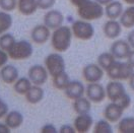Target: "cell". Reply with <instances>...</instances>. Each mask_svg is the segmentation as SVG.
I'll list each match as a JSON object with an SVG mask.
<instances>
[{
    "instance_id": "1",
    "label": "cell",
    "mask_w": 134,
    "mask_h": 133,
    "mask_svg": "<svg viewBox=\"0 0 134 133\" xmlns=\"http://www.w3.org/2000/svg\"><path fill=\"white\" fill-rule=\"evenodd\" d=\"M72 36L73 34L71 27L68 25H61L60 27L54 30L51 35V44L53 49L59 53L66 52L71 46Z\"/></svg>"
},
{
    "instance_id": "2",
    "label": "cell",
    "mask_w": 134,
    "mask_h": 133,
    "mask_svg": "<svg viewBox=\"0 0 134 133\" xmlns=\"http://www.w3.org/2000/svg\"><path fill=\"white\" fill-rule=\"evenodd\" d=\"M77 13L81 19L92 21L100 19L105 14V8L96 0H90L82 6L77 8Z\"/></svg>"
},
{
    "instance_id": "3",
    "label": "cell",
    "mask_w": 134,
    "mask_h": 133,
    "mask_svg": "<svg viewBox=\"0 0 134 133\" xmlns=\"http://www.w3.org/2000/svg\"><path fill=\"white\" fill-rule=\"evenodd\" d=\"M106 72L112 80H127L134 72V68L127 61L120 62L116 60Z\"/></svg>"
},
{
    "instance_id": "4",
    "label": "cell",
    "mask_w": 134,
    "mask_h": 133,
    "mask_svg": "<svg viewBox=\"0 0 134 133\" xmlns=\"http://www.w3.org/2000/svg\"><path fill=\"white\" fill-rule=\"evenodd\" d=\"M44 62H45V67L47 68L49 74L52 77L57 76L65 71V68H66L65 60L61 54H59V52L49 54L45 58Z\"/></svg>"
},
{
    "instance_id": "5",
    "label": "cell",
    "mask_w": 134,
    "mask_h": 133,
    "mask_svg": "<svg viewBox=\"0 0 134 133\" xmlns=\"http://www.w3.org/2000/svg\"><path fill=\"white\" fill-rule=\"evenodd\" d=\"M9 58L13 60H26L29 59L34 53V49L32 44L29 41H16L12 48L7 52Z\"/></svg>"
},
{
    "instance_id": "6",
    "label": "cell",
    "mask_w": 134,
    "mask_h": 133,
    "mask_svg": "<svg viewBox=\"0 0 134 133\" xmlns=\"http://www.w3.org/2000/svg\"><path fill=\"white\" fill-rule=\"evenodd\" d=\"M71 31L73 36L81 41H88L94 36V29L92 24L81 18L72 24Z\"/></svg>"
},
{
    "instance_id": "7",
    "label": "cell",
    "mask_w": 134,
    "mask_h": 133,
    "mask_svg": "<svg viewBox=\"0 0 134 133\" xmlns=\"http://www.w3.org/2000/svg\"><path fill=\"white\" fill-rule=\"evenodd\" d=\"M106 93L108 100L117 104L127 95L125 86L120 80H111L106 86Z\"/></svg>"
},
{
    "instance_id": "8",
    "label": "cell",
    "mask_w": 134,
    "mask_h": 133,
    "mask_svg": "<svg viewBox=\"0 0 134 133\" xmlns=\"http://www.w3.org/2000/svg\"><path fill=\"white\" fill-rule=\"evenodd\" d=\"M85 95L86 98L92 103L99 104L106 99L107 93L106 88L100 82H91L85 87Z\"/></svg>"
},
{
    "instance_id": "9",
    "label": "cell",
    "mask_w": 134,
    "mask_h": 133,
    "mask_svg": "<svg viewBox=\"0 0 134 133\" xmlns=\"http://www.w3.org/2000/svg\"><path fill=\"white\" fill-rule=\"evenodd\" d=\"M29 78L30 80L32 81L33 84L35 85H41L47 82L48 80V76H49V72L47 70V68L42 65H39V64H36L33 65L29 69Z\"/></svg>"
},
{
    "instance_id": "10",
    "label": "cell",
    "mask_w": 134,
    "mask_h": 133,
    "mask_svg": "<svg viewBox=\"0 0 134 133\" xmlns=\"http://www.w3.org/2000/svg\"><path fill=\"white\" fill-rule=\"evenodd\" d=\"M104 69L97 63V64H87L82 69V76L84 80L88 83L100 82L104 76Z\"/></svg>"
},
{
    "instance_id": "11",
    "label": "cell",
    "mask_w": 134,
    "mask_h": 133,
    "mask_svg": "<svg viewBox=\"0 0 134 133\" xmlns=\"http://www.w3.org/2000/svg\"><path fill=\"white\" fill-rule=\"evenodd\" d=\"M63 23H64V15L61 11L57 9H50L44 15V24L53 31L63 25Z\"/></svg>"
},
{
    "instance_id": "12",
    "label": "cell",
    "mask_w": 134,
    "mask_h": 133,
    "mask_svg": "<svg viewBox=\"0 0 134 133\" xmlns=\"http://www.w3.org/2000/svg\"><path fill=\"white\" fill-rule=\"evenodd\" d=\"M131 46L129 45L128 41L124 40H117L115 41L110 48V52L113 54V56L118 60L126 59L128 57L129 53L131 52Z\"/></svg>"
},
{
    "instance_id": "13",
    "label": "cell",
    "mask_w": 134,
    "mask_h": 133,
    "mask_svg": "<svg viewBox=\"0 0 134 133\" xmlns=\"http://www.w3.org/2000/svg\"><path fill=\"white\" fill-rule=\"evenodd\" d=\"M51 29H49L45 25H38L34 26L32 32H31V38L32 41L36 44L43 45L51 38Z\"/></svg>"
},
{
    "instance_id": "14",
    "label": "cell",
    "mask_w": 134,
    "mask_h": 133,
    "mask_svg": "<svg viewBox=\"0 0 134 133\" xmlns=\"http://www.w3.org/2000/svg\"><path fill=\"white\" fill-rule=\"evenodd\" d=\"M125 110L122 108L119 104L111 102L105 110H104V117L106 120H108L110 123H115V122H119L122 118L123 112Z\"/></svg>"
},
{
    "instance_id": "15",
    "label": "cell",
    "mask_w": 134,
    "mask_h": 133,
    "mask_svg": "<svg viewBox=\"0 0 134 133\" xmlns=\"http://www.w3.org/2000/svg\"><path fill=\"white\" fill-rule=\"evenodd\" d=\"M92 124H93V120L92 117L90 115V113L77 115L73 122V126L75 128L76 132L78 133L88 132L92 127Z\"/></svg>"
},
{
    "instance_id": "16",
    "label": "cell",
    "mask_w": 134,
    "mask_h": 133,
    "mask_svg": "<svg viewBox=\"0 0 134 133\" xmlns=\"http://www.w3.org/2000/svg\"><path fill=\"white\" fill-rule=\"evenodd\" d=\"M64 93L68 99L74 101L78 98L83 97L85 93V87L83 83L80 82L79 80H71L68 86L64 90Z\"/></svg>"
},
{
    "instance_id": "17",
    "label": "cell",
    "mask_w": 134,
    "mask_h": 133,
    "mask_svg": "<svg viewBox=\"0 0 134 133\" xmlns=\"http://www.w3.org/2000/svg\"><path fill=\"white\" fill-rule=\"evenodd\" d=\"M103 31L105 36L110 40H115L121 35L122 32V25L117 19H109L107 23H105Z\"/></svg>"
},
{
    "instance_id": "18",
    "label": "cell",
    "mask_w": 134,
    "mask_h": 133,
    "mask_svg": "<svg viewBox=\"0 0 134 133\" xmlns=\"http://www.w3.org/2000/svg\"><path fill=\"white\" fill-rule=\"evenodd\" d=\"M18 78V70L15 66L6 64L0 68V79L4 83L13 84Z\"/></svg>"
},
{
    "instance_id": "19",
    "label": "cell",
    "mask_w": 134,
    "mask_h": 133,
    "mask_svg": "<svg viewBox=\"0 0 134 133\" xmlns=\"http://www.w3.org/2000/svg\"><path fill=\"white\" fill-rule=\"evenodd\" d=\"M124 11L123 4L121 1L113 0L105 6V14L109 19H118Z\"/></svg>"
},
{
    "instance_id": "20",
    "label": "cell",
    "mask_w": 134,
    "mask_h": 133,
    "mask_svg": "<svg viewBox=\"0 0 134 133\" xmlns=\"http://www.w3.org/2000/svg\"><path fill=\"white\" fill-rule=\"evenodd\" d=\"M17 8L24 15H32L39 8L38 0H17Z\"/></svg>"
},
{
    "instance_id": "21",
    "label": "cell",
    "mask_w": 134,
    "mask_h": 133,
    "mask_svg": "<svg viewBox=\"0 0 134 133\" xmlns=\"http://www.w3.org/2000/svg\"><path fill=\"white\" fill-rule=\"evenodd\" d=\"M44 90L41 87V85H35L33 84L32 87L30 88V91L25 93V100L27 101L30 104L36 105L39 104L41 101L44 99Z\"/></svg>"
},
{
    "instance_id": "22",
    "label": "cell",
    "mask_w": 134,
    "mask_h": 133,
    "mask_svg": "<svg viewBox=\"0 0 134 133\" xmlns=\"http://www.w3.org/2000/svg\"><path fill=\"white\" fill-rule=\"evenodd\" d=\"M5 123L10 129H17L24 123V115L18 111H10L5 116Z\"/></svg>"
},
{
    "instance_id": "23",
    "label": "cell",
    "mask_w": 134,
    "mask_h": 133,
    "mask_svg": "<svg viewBox=\"0 0 134 133\" xmlns=\"http://www.w3.org/2000/svg\"><path fill=\"white\" fill-rule=\"evenodd\" d=\"M72 107H73V110L77 115L86 114V113H90L92 110V102L87 98L81 97V98H78V99L73 101Z\"/></svg>"
},
{
    "instance_id": "24",
    "label": "cell",
    "mask_w": 134,
    "mask_h": 133,
    "mask_svg": "<svg viewBox=\"0 0 134 133\" xmlns=\"http://www.w3.org/2000/svg\"><path fill=\"white\" fill-rule=\"evenodd\" d=\"M119 21L125 29L134 27V5H129V7L124 9L122 15L119 18Z\"/></svg>"
},
{
    "instance_id": "25",
    "label": "cell",
    "mask_w": 134,
    "mask_h": 133,
    "mask_svg": "<svg viewBox=\"0 0 134 133\" xmlns=\"http://www.w3.org/2000/svg\"><path fill=\"white\" fill-rule=\"evenodd\" d=\"M33 83L29 77H19L15 82L13 83V90L18 95H25L32 87Z\"/></svg>"
},
{
    "instance_id": "26",
    "label": "cell",
    "mask_w": 134,
    "mask_h": 133,
    "mask_svg": "<svg viewBox=\"0 0 134 133\" xmlns=\"http://www.w3.org/2000/svg\"><path fill=\"white\" fill-rule=\"evenodd\" d=\"M118 131L120 133H134V117L121 118L118 123Z\"/></svg>"
},
{
    "instance_id": "27",
    "label": "cell",
    "mask_w": 134,
    "mask_h": 133,
    "mask_svg": "<svg viewBox=\"0 0 134 133\" xmlns=\"http://www.w3.org/2000/svg\"><path fill=\"white\" fill-rule=\"evenodd\" d=\"M115 61H116V58L113 56V54L111 52H104V53L100 54L98 57V64L105 71H107Z\"/></svg>"
},
{
    "instance_id": "28",
    "label": "cell",
    "mask_w": 134,
    "mask_h": 133,
    "mask_svg": "<svg viewBox=\"0 0 134 133\" xmlns=\"http://www.w3.org/2000/svg\"><path fill=\"white\" fill-rule=\"evenodd\" d=\"M70 81H71L70 77L66 73V71H64L61 74L53 77V85H54V87L57 88V90H60V91H64L68 86Z\"/></svg>"
},
{
    "instance_id": "29",
    "label": "cell",
    "mask_w": 134,
    "mask_h": 133,
    "mask_svg": "<svg viewBox=\"0 0 134 133\" xmlns=\"http://www.w3.org/2000/svg\"><path fill=\"white\" fill-rule=\"evenodd\" d=\"M12 16L9 14L7 11H0V35L7 33L9 29L12 25Z\"/></svg>"
},
{
    "instance_id": "30",
    "label": "cell",
    "mask_w": 134,
    "mask_h": 133,
    "mask_svg": "<svg viewBox=\"0 0 134 133\" xmlns=\"http://www.w3.org/2000/svg\"><path fill=\"white\" fill-rule=\"evenodd\" d=\"M15 38L13 35L8 33H4L2 35H0V49L8 52L12 46L14 45L15 43Z\"/></svg>"
},
{
    "instance_id": "31",
    "label": "cell",
    "mask_w": 134,
    "mask_h": 133,
    "mask_svg": "<svg viewBox=\"0 0 134 133\" xmlns=\"http://www.w3.org/2000/svg\"><path fill=\"white\" fill-rule=\"evenodd\" d=\"M94 133H113V128L108 120H99L93 127Z\"/></svg>"
},
{
    "instance_id": "32",
    "label": "cell",
    "mask_w": 134,
    "mask_h": 133,
    "mask_svg": "<svg viewBox=\"0 0 134 133\" xmlns=\"http://www.w3.org/2000/svg\"><path fill=\"white\" fill-rule=\"evenodd\" d=\"M17 7V0H0V8L4 11H12Z\"/></svg>"
},
{
    "instance_id": "33",
    "label": "cell",
    "mask_w": 134,
    "mask_h": 133,
    "mask_svg": "<svg viewBox=\"0 0 134 133\" xmlns=\"http://www.w3.org/2000/svg\"><path fill=\"white\" fill-rule=\"evenodd\" d=\"M56 3V0H38V6L42 10L51 9Z\"/></svg>"
},
{
    "instance_id": "34",
    "label": "cell",
    "mask_w": 134,
    "mask_h": 133,
    "mask_svg": "<svg viewBox=\"0 0 134 133\" xmlns=\"http://www.w3.org/2000/svg\"><path fill=\"white\" fill-rule=\"evenodd\" d=\"M8 59H9L8 53H7L6 51L0 49V68H2L4 65H6V64H7Z\"/></svg>"
},
{
    "instance_id": "35",
    "label": "cell",
    "mask_w": 134,
    "mask_h": 133,
    "mask_svg": "<svg viewBox=\"0 0 134 133\" xmlns=\"http://www.w3.org/2000/svg\"><path fill=\"white\" fill-rule=\"evenodd\" d=\"M41 132L42 133H57V132H59V131L53 124H46L41 128Z\"/></svg>"
},
{
    "instance_id": "36",
    "label": "cell",
    "mask_w": 134,
    "mask_h": 133,
    "mask_svg": "<svg viewBox=\"0 0 134 133\" xmlns=\"http://www.w3.org/2000/svg\"><path fill=\"white\" fill-rule=\"evenodd\" d=\"M8 106L5 102H3L2 100H0V119L4 118V117L7 115L8 113Z\"/></svg>"
},
{
    "instance_id": "37",
    "label": "cell",
    "mask_w": 134,
    "mask_h": 133,
    "mask_svg": "<svg viewBox=\"0 0 134 133\" xmlns=\"http://www.w3.org/2000/svg\"><path fill=\"white\" fill-rule=\"evenodd\" d=\"M59 132L60 133H75L76 130H75V128H74V126L66 124L60 127Z\"/></svg>"
},
{
    "instance_id": "38",
    "label": "cell",
    "mask_w": 134,
    "mask_h": 133,
    "mask_svg": "<svg viewBox=\"0 0 134 133\" xmlns=\"http://www.w3.org/2000/svg\"><path fill=\"white\" fill-rule=\"evenodd\" d=\"M70 1V3L73 5V6H75L76 8H78V7H80V6H82L83 4H85L87 1H90V0H69Z\"/></svg>"
},
{
    "instance_id": "39",
    "label": "cell",
    "mask_w": 134,
    "mask_h": 133,
    "mask_svg": "<svg viewBox=\"0 0 134 133\" xmlns=\"http://www.w3.org/2000/svg\"><path fill=\"white\" fill-rule=\"evenodd\" d=\"M127 41L129 43V45L131 46V48L134 49V30L128 34V36H127Z\"/></svg>"
},
{
    "instance_id": "40",
    "label": "cell",
    "mask_w": 134,
    "mask_h": 133,
    "mask_svg": "<svg viewBox=\"0 0 134 133\" xmlns=\"http://www.w3.org/2000/svg\"><path fill=\"white\" fill-rule=\"evenodd\" d=\"M10 128H9L7 124L4 123H0V133H10Z\"/></svg>"
},
{
    "instance_id": "41",
    "label": "cell",
    "mask_w": 134,
    "mask_h": 133,
    "mask_svg": "<svg viewBox=\"0 0 134 133\" xmlns=\"http://www.w3.org/2000/svg\"><path fill=\"white\" fill-rule=\"evenodd\" d=\"M126 60H127V62L134 68V49L131 50V52H130L129 55H128V57L126 58Z\"/></svg>"
},
{
    "instance_id": "42",
    "label": "cell",
    "mask_w": 134,
    "mask_h": 133,
    "mask_svg": "<svg viewBox=\"0 0 134 133\" xmlns=\"http://www.w3.org/2000/svg\"><path fill=\"white\" fill-rule=\"evenodd\" d=\"M128 81H129V86H130V88L134 92V72L132 73V75L129 77V79H128Z\"/></svg>"
},
{
    "instance_id": "43",
    "label": "cell",
    "mask_w": 134,
    "mask_h": 133,
    "mask_svg": "<svg viewBox=\"0 0 134 133\" xmlns=\"http://www.w3.org/2000/svg\"><path fill=\"white\" fill-rule=\"evenodd\" d=\"M96 1H98L100 4H102L103 6H106L107 4H109L110 2H112L113 0H96Z\"/></svg>"
},
{
    "instance_id": "44",
    "label": "cell",
    "mask_w": 134,
    "mask_h": 133,
    "mask_svg": "<svg viewBox=\"0 0 134 133\" xmlns=\"http://www.w3.org/2000/svg\"><path fill=\"white\" fill-rule=\"evenodd\" d=\"M123 2L128 5H134V0H123Z\"/></svg>"
},
{
    "instance_id": "45",
    "label": "cell",
    "mask_w": 134,
    "mask_h": 133,
    "mask_svg": "<svg viewBox=\"0 0 134 133\" xmlns=\"http://www.w3.org/2000/svg\"><path fill=\"white\" fill-rule=\"evenodd\" d=\"M0 100H1V99H0Z\"/></svg>"
}]
</instances>
